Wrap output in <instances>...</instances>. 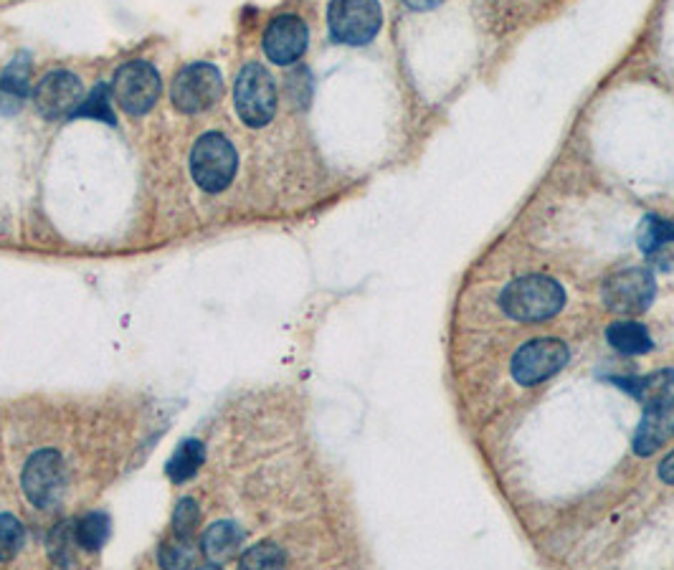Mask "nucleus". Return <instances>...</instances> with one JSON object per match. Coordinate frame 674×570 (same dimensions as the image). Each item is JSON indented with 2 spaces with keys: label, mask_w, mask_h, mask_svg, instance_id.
<instances>
[{
  "label": "nucleus",
  "mask_w": 674,
  "mask_h": 570,
  "mask_svg": "<svg viewBox=\"0 0 674 570\" xmlns=\"http://www.w3.org/2000/svg\"><path fill=\"white\" fill-rule=\"evenodd\" d=\"M616 383L644 406L642 426L634 436V451L642 456L652 454L669 436V426H674V370H657L644 378H626Z\"/></svg>",
  "instance_id": "1"
},
{
  "label": "nucleus",
  "mask_w": 674,
  "mask_h": 570,
  "mask_svg": "<svg viewBox=\"0 0 674 570\" xmlns=\"http://www.w3.org/2000/svg\"><path fill=\"white\" fill-rule=\"evenodd\" d=\"M502 310L517 322H540L558 315L566 304V292L550 277H522L507 284L500 294Z\"/></svg>",
  "instance_id": "2"
},
{
  "label": "nucleus",
  "mask_w": 674,
  "mask_h": 570,
  "mask_svg": "<svg viewBox=\"0 0 674 570\" xmlns=\"http://www.w3.org/2000/svg\"><path fill=\"white\" fill-rule=\"evenodd\" d=\"M239 168V155L229 137L221 132H206L196 140L191 150V173L193 180L206 193H221L234 180Z\"/></svg>",
  "instance_id": "3"
},
{
  "label": "nucleus",
  "mask_w": 674,
  "mask_h": 570,
  "mask_svg": "<svg viewBox=\"0 0 674 570\" xmlns=\"http://www.w3.org/2000/svg\"><path fill=\"white\" fill-rule=\"evenodd\" d=\"M236 114L249 127H267L277 114V87L267 69L256 61L246 64L236 76Z\"/></svg>",
  "instance_id": "4"
},
{
  "label": "nucleus",
  "mask_w": 674,
  "mask_h": 570,
  "mask_svg": "<svg viewBox=\"0 0 674 570\" xmlns=\"http://www.w3.org/2000/svg\"><path fill=\"white\" fill-rule=\"evenodd\" d=\"M327 26L337 44H370L383 26L381 3L378 0H330Z\"/></svg>",
  "instance_id": "5"
},
{
  "label": "nucleus",
  "mask_w": 674,
  "mask_h": 570,
  "mask_svg": "<svg viewBox=\"0 0 674 570\" xmlns=\"http://www.w3.org/2000/svg\"><path fill=\"white\" fill-rule=\"evenodd\" d=\"M112 94L115 102L125 109L130 117H142L158 104L163 94V79L160 71L150 61H127L117 69L115 82H112Z\"/></svg>",
  "instance_id": "6"
},
{
  "label": "nucleus",
  "mask_w": 674,
  "mask_h": 570,
  "mask_svg": "<svg viewBox=\"0 0 674 570\" xmlns=\"http://www.w3.org/2000/svg\"><path fill=\"white\" fill-rule=\"evenodd\" d=\"M223 94V74L218 66L208 61L188 64L175 74L170 99L173 107L183 114L208 112Z\"/></svg>",
  "instance_id": "7"
},
{
  "label": "nucleus",
  "mask_w": 674,
  "mask_h": 570,
  "mask_svg": "<svg viewBox=\"0 0 674 570\" xmlns=\"http://www.w3.org/2000/svg\"><path fill=\"white\" fill-rule=\"evenodd\" d=\"M21 484L33 507L51 510L54 505H59L61 494L66 489L64 456L54 449L36 451L23 467Z\"/></svg>",
  "instance_id": "8"
},
{
  "label": "nucleus",
  "mask_w": 674,
  "mask_h": 570,
  "mask_svg": "<svg viewBox=\"0 0 674 570\" xmlns=\"http://www.w3.org/2000/svg\"><path fill=\"white\" fill-rule=\"evenodd\" d=\"M568 358H571V353H568V345L563 340H553V337L530 340L512 358V378L525 388L538 386V383L553 378L555 373L566 368Z\"/></svg>",
  "instance_id": "9"
},
{
  "label": "nucleus",
  "mask_w": 674,
  "mask_h": 570,
  "mask_svg": "<svg viewBox=\"0 0 674 570\" xmlns=\"http://www.w3.org/2000/svg\"><path fill=\"white\" fill-rule=\"evenodd\" d=\"M82 102H84L82 79L66 69L49 71V74L39 82V87L33 89V104H36V112H39L44 120L71 117Z\"/></svg>",
  "instance_id": "10"
},
{
  "label": "nucleus",
  "mask_w": 674,
  "mask_h": 570,
  "mask_svg": "<svg viewBox=\"0 0 674 570\" xmlns=\"http://www.w3.org/2000/svg\"><path fill=\"white\" fill-rule=\"evenodd\" d=\"M654 277L647 269H624L604 284V302L611 312H644L654 299Z\"/></svg>",
  "instance_id": "11"
},
{
  "label": "nucleus",
  "mask_w": 674,
  "mask_h": 570,
  "mask_svg": "<svg viewBox=\"0 0 674 570\" xmlns=\"http://www.w3.org/2000/svg\"><path fill=\"white\" fill-rule=\"evenodd\" d=\"M261 44H264V54L272 64L289 66L305 56L307 44H310V31H307V23L302 18L284 13V16H277L269 23Z\"/></svg>",
  "instance_id": "12"
},
{
  "label": "nucleus",
  "mask_w": 674,
  "mask_h": 570,
  "mask_svg": "<svg viewBox=\"0 0 674 570\" xmlns=\"http://www.w3.org/2000/svg\"><path fill=\"white\" fill-rule=\"evenodd\" d=\"M241 545H244V532L239 530L236 522H216V525L208 527L206 535H203L201 548L203 555L208 558V563L221 565L229 563L231 558H236Z\"/></svg>",
  "instance_id": "13"
},
{
  "label": "nucleus",
  "mask_w": 674,
  "mask_h": 570,
  "mask_svg": "<svg viewBox=\"0 0 674 570\" xmlns=\"http://www.w3.org/2000/svg\"><path fill=\"white\" fill-rule=\"evenodd\" d=\"M28 92H31V64L26 59H16L0 74V112H18Z\"/></svg>",
  "instance_id": "14"
},
{
  "label": "nucleus",
  "mask_w": 674,
  "mask_h": 570,
  "mask_svg": "<svg viewBox=\"0 0 674 570\" xmlns=\"http://www.w3.org/2000/svg\"><path fill=\"white\" fill-rule=\"evenodd\" d=\"M606 340L621 355H644L654 348L652 335L639 322H614L606 330Z\"/></svg>",
  "instance_id": "15"
},
{
  "label": "nucleus",
  "mask_w": 674,
  "mask_h": 570,
  "mask_svg": "<svg viewBox=\"0 0 674 570\" xmlns=\"http://www.w3.org/2000/svg\"><path fill=\"white\" fill-rule=\"evenodd\" d=\"M203 462H206V446H203V441L188 439L173 451V456H170L168 464H165V474H168L175 484L188 482V479L196 477L198 469L203 467Z\"/></svg>",
  "instance_id": "16"
},
{
  "label": "nucleus",
  "mask_w": 674,
  "mask_h": 570,
  "mask_svg": "<svg viewBox=\"0 0 674 570\" xmlns=\"http://www.w3.org/2000/svg\"><path fill=\"white\" fill-rule=\"evenodd\" d=\"M109 530H112V522H109L107 512H89L74 527V543L94 553V550H99L107 543Z\"/></svg>",
  "instance_id": "17"
},
{
  "label": "nucleus",
  "mask_w": 674,
  "mask_h": 570,
  "mask_svg": "<svg viewBox=\"0 0 674 570\" xmlns=\"http://www.w3.org/2000/svg\"><path fill=\"white\" fill-rule=\"evenodd\" d=\"M667 244H674V223L659 216L644 218L642 226H639V246H642L644 254L659 251Z\"/></svg>",
  "instance_id": "18"
},
{
  "label": "nucleus",
  "mask_w": 674,
  "mask_h": 570,
  "mask_svg": "<svg viewBox=\"0 0 674 570\" xmlns=\"http://www.w3.org/2000/svg\"><path fill=\"white\" fill-rule=\"evenodd\" d=\"M79 117H92V120L107 122V125L115 127V112H112V102H109V87L107 84H99L92 89L87 99L77 107V112L71 114V120H79Z\"/></svg>",
  "instance_id": "19"
},
{
  "label": "nucleus",
  "mask_w": 674,
  "mask_h": 570,
  "mask_svg": "<svg viewBox=\"0 0 674 570\" xmlns=\"http://www.w3.org/2000/svg\"><path fill=\"white\" fill-rule=\"evenodd\" d=\"M26 543V527L18 517L0 515V563L16 558Z\"/></svg>",
  "instance_id": "20"
},
{
  "label": "nucleus",
  "mask_w": 674,
  "mask_h": 570,
  "mask_svg": "<svg viewBox=\"0 0 674 570\" xmlns=\"http://www.w3.org/2000/svg\"><path fill=\"white\" fill-rule=\"evenodd\" d=\"M282 563L284 553L272 543H261L241 555V565H244V568H277V565Z\"/></svg>",
  "instance_id": "21"
},
{
  "label": "nucleus",
  "mask_w": 674,
  "mask_h": 570,
  "mask_svg": "<svg viewBox=\"0 0 674 570\" xmlns=\"http://www.w3.org/2000/svg\"><path fill=\"white\" fill-rule=\"evenodd\" d=\"M198 522H201V512H198V505L193 500H180L178 510H175V520L173 527L178 532L180 538L188 540L196 532Z\"/></svg>",
  "instance_id": "22"
},
{
  "label": "nucleus",
  "mask_w": 674,
  "mask_h": 570,
  "mask_svg": "<svg viewBox=\"0 0 674 570\" xmlns=\"http://www.w3.org/2000/svg\"><path fill=\"white\" fill-rule=\"evenodd\" d=\"M659 477L662 482L674 484V454H669L662 464H659Z\"/></svg>",
  "instance_id": "23"
},
{
  "label": "nucleus",
  "mask_w": 674,
  "mask_h": 570,
  "mask_svg": "<svg viewBox=\"0 0 674 570\" xmlns=\"http://www.w3.org/2000/svg\"><path fill=\"white\" fill-rule=\"evenodd\" d=\"M411 11H431V8H439L444 0H403Z\"/></svg>",
  "instance_id": "24"
}]
</instances>
